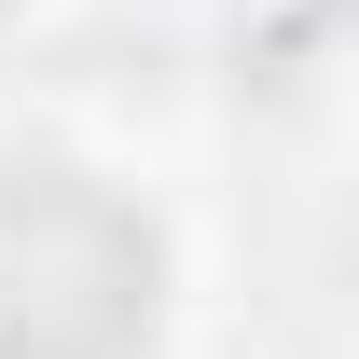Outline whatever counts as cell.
Instances as JSON below:
<instances>
[{
    "label": "cell",
    "instance_id": "obj_1",
    "mask_svg": "<svg viewBox=\"0 0 359 359\" xmlns=\"http://www.w3.org/2000/svg\"><path fill=\"white\" fill-rule=\"evenodd\" d=\"M166 318V249L111 180L0 166V359H138Z\"/></svg>",
    "mask_w": 359,
    "mask_h": 359
}]
</instances>
